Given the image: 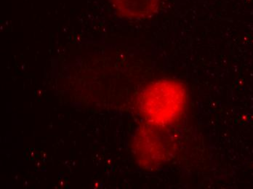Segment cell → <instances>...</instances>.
Wrapping results in <instances>:
<instances>
[{
    "label": "cell",
    "instance_id": "obj_1",
    "mask_svg": "<svg viewBox=\"0 0 253 189\" xmlns=\"http://www.w3.org/2000/svg\"><path fill=\"white\" fill-rule=\"evenodd\" d=\"M186 90L174 79H160L140 93L138 109L145 123L167 128L181 117L186 106Z\"/></svg>",
    "mask_w": 253,
    "mask_h": 189
},
{
    "label": "cell",
    "instance_id": "obj_3",
    "mask_svg": "<svg viewBox=\"0 0 253 189\" xmlns=\"http://www.w3.org/2000/svg\"><path fill=\"white\" fill-rule=\"evenodd\" d=\"M117 13L127 19H145L157 13L163 0H111Z\"/></svg>",
    "mask_w": 253,
    "mask_h": 189
},
{
    "label": "cell",
    "instance_id": "obj_2",
    "mask_svg": "<svg viewBox=\"0 0 253 189\" xmlns=\"http://www.w3.org/2000/svg\"><path fill=\"white\" fill-rule=\"evenodd\" d=\"M166 128L145 123L138 129L132 143V152L143 168L154 170L168 161L171 153V139Z\"/></svg>",
    "mask_w": 253,
    "mask_h": 189
}]
</instances>
